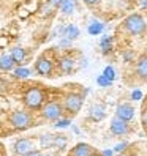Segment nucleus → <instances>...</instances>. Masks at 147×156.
<instances>
[{
	"instance_id": "f257e3e1",
	"label": "nucleus",
	"mask_w": 147,
	"mask_h": 156,
	"mask_svg": "<svg viewBox=\"0 0 147 156\" xmlns=\"http://www.w3.org/2000/svg\"><path fill=\"white\" fill-rule=\"evenodd\" d=\"M123 27H125V30L130 33V35H133V36L145 33V29H147L145 21H144V17L141 14H131V16H128L127 19H125V22H123Z\"/></svg>"
},
{
	"instance_id": "f03ea898",
	"label": "nucleus",
	"mask_w": 147,
	"mask_h": 156,
	"mask_svg": "<svg viewBox=\"0 0 147 156\" xmlns=\"http://www.w3.org/2000/svg\"><path fill=\"white\" fill-rule=\"evenodd\" d=\"M44 103V91L38 87H33L30 90L25 91L24 95V104L32 109V111H36V109H40Z\"/></svg>"
},
{
	"instance_id": "7ed1b4c3",
	"label": "nucleus",
	"mask_w": 147,
	"mask_h": 156,
	"mask_svg": "<svg viewBox=\"0 0 147 156\" xmlns=\"http://www.w3.org/2000/svg\"><path fill=\"white\" fill-rule=\"evenodd\" d=\"M10 123L16 129H27L29 126H32V115L24 111H16L10 115Z\"/></svg>"
},
{
	"instance_id": "20e7f679",
	"label": "nucleus",
	"mask_w": 147,
	"mask_h": 156,
	"mask_svg": "<svg viewBox=\"0 0 147 156\" xmlns=\"http://www.w3.org/2000/svg\"><path fill=\"white\" fill-rule=\"evenodd\" d=\"M82 107V96L79 93H68L63 99V109L71 115H76Z\"/></svg>"
},
{
	"instance_id": "39448f33",
	"label": "nucleus",
	"mask_w": 147,
	"mask_h": 156,
	"mask_svg": "<svg viewBox=\"0 0 147 156\" xmlns=\"http://www.w3.org/2000/svg\"><path fill=\"white\" fill-rule=\"evenodd\" d=\"M43 117L46 118V120H51V122H56L59 120V118L62 117L63 114V106L60 103H57V101H51V103H48L44 107H43Z\"/></svg>"
},
{
	"instance_id": "423d86ee",
	"label": "nucleus",
	"mask_w": 147,
	"mask_h": 156,
	"mask_svg": "<svg viewBox=\"0 0 147 156\" xmlns=\"http://www.w3.org/2000/svg\"><path fill=\"white\" fill-rule=\"evenodd\" d=\"M52 69H54V66H52V62L49 60V58H46V57H40L38 60L35 62V71L38 73V74H41V76H51L52 74Z\"/></svg>"
},
{
	"instance_id": "0eeeda50",
	"label": "nucleus",
	"mask_w": 147,
	"mask_h": 156,
	"mask_svg": "<svg viewBox=\"0 0 147 156\" xmlns=\"http://www.w3.org/2000/svg\"><path fill=\"white\" fill-rule=\"evenodd\" d=\"M116 117L120 118L123 122H130L131 118L134 117V109L131 104H120L116 111Z\"/></svg>"
},
{
	"instance_id": "6e6552de",
	"label": "nucleus",
	"mask_w": 147,
	"mask_h": 156,
	"mask_svg": "<svg viewBox=\"0 0 147 156\" xmlns=\"http://www.w3.org/2000/svg\"><path fill=\"white\" fill-rule=\"evenodd\" d=\"M30 150H32V142L29 139H19L13 145V151L16 156H25Z\"/></svg>"
},
{
	"instance_id": "1a4fd4ad",
	"label": "nucleus",
	"mask_w": 147,
	"mask_h": 156,
	"mask_svg": "<svg viewBox=\"0 0 147 156\" xmlns=\"http://www.w3.org/2000/svg\"><path fill=\"white\" fill-rule=\"evenodd\" d=\"M128 131H130V128H128L127 122L120 120V118H117V117L111 122V133H112V134L125 136V134H128Z\"/></svg>"
},
{
	"instance_id": "9d476101",
	"label": "nucleus",
	"mask_w": 147,
	"mask_h": 156,
	"mask_svg": "<svg viewBox=\"0 0 147 156\" xmlns=\"http://www.w3.org/2000/svg\"><path fill=\"white\" fill-rule=\"evenodd\" d=\"M94 151V147H90L89 144H78L73 148V156H90Z\"/></svg>"
},
{
	"instance_id": "9b49d317",
	"label": "nucleus",
	"mask_w": 147,
	"mask_h": 156,
	"mask_svg": "<svg viewBox=\"0 0 147 156\" xmlns=\"http://www.w3.org/2000/svg\"><path fill=\"white\" fill-rule=\"evenodd\" d=\"M136 74L141 79L147 80V55H142L136 63Z\"/></svg>"
},
{
	"instance_id": "f8f14e48",
	"label": "nucleus",
	"mask_w": 147,
	"mask_h": 156,
	"mask_svg": "<svg viewBox=\"0 0 147 156\" xmlns=\"http://www.w3.org/2000/svg\"><path fill=\"white\" fill-rule=\"evenodd\" d=\"M14 66V62L11 58V55H2L0 57V69H3V71H11Z\"/></svg>"
},
{
	"instance_id": "ddd939ff",
	"label": "nucleus",
	"mask_w": 147,
	"mask_h": 156,
	"mask_svg": "<svg viewBox=\"0 0 147 156\" xmlns=\"http://www.w3.org/2000/svg\"><path fill=\"white\" fill-rule=\"evenodd\" d=\"M11 58H13V62L14 63H22L24 60H25V49H22V48H14L13 51H11Z\"/></svg>"
},
{
	"instance_id": "4468645a",
	"label": "nucleus",
	"mask_w": 147,
	"mask_h": 156,
	"mask_svg": "<svg viewBox=\"0 0 147 156\" xmlns=\"http://www.w3.org/2000/svg\"><path fill=\"white\" fill-rule=\"evenodd\" d=\"M75 6H76V2H75V0H63L59 8L62 10L63 14H71L73 11H75Z\"/></svg>"
},
{
	"instance_id": "2eb2a0df",
	"label": "nucleus",
	"mask_w": 147,
	"mask_h": 156,
	"mask_svg": "<svg viewBox=\"0 0 147 156\" xmlns=\"http://www.w3.org/2000/svg\"><path fill=\"white\" fill-rule=\"evenodd\" d=\"M59 66L63 73H70L73 69V58L70 57H62L60 62H59Z\"/></svg>"
},
{
	"instance_id": "dca6fc26",
	"label": "nucleus",
	"mask_w": 147,
	"mask_h": 156,
	"mask_svg": "<svg viewBox=\"0 0 147 156\" xmlns=\"http://www.w3.org/2000/svg\"><path fill=\"white\" fill-rule=\"evenodd\" d=\"M14 76L19 77V79H25V77L30 76V69H27V68H16L14 69Z\"/></svg>"
},
{
	"instance_id": "f3484780",
	"label": "nucleus",
	"mask_w": 147,
	"mask_h": 156,
	"mask_svg": "<svg viewBox=\"0 0 147 156\" xmlns=\"http://www.w3.org/2000/svg\"><path fill=\"white\" fill-rule=\"evenodd\" d=\"M101 30H103V25L100 22H94L89 27V33L90 35H98V33H101Z\"/></svg>"
},
{
	"instance_id": "a211bd4d",
	"label": "nucleus",
	"mask_w": 147,
	"mask_h": 156,
	"mask_svg": "<svg viewBox=\"0 0 147 156\" xmlns=\"http://www.w3.org/2000/svg\"><path fill=\"white\" fill-rule=\"evenodd\" d=\"M67 36L71 40V38H78L79 36V30H78V27L75 25H70L68 29H67Z\"/></svg>"
},
{
	"instance_id": "6ab92c4d",
	"label": "nucleus",
	"mask_w": 147,
	"mask_h": 156,
	"mask_svg": "<svg viewBox=\"0 0 147 156\" xmlns=\"http://www.w3.org/2000/svg\"><path fill=\"white\" fill-rule=\"evenodd\" d=\"M103 117H105V114H103L101 107H94V109H92V118H95V120H101Z\"/></svg>"
},
{
	"instance_id": "aec40b11",
	"label": "nucleus",
	"mask_w": 147,
	"mask_h": 156,
	"mask_svg": "<svg viewBox=\"0 0 147 156\" xmlns=\"http://www.w3.org/2000/svg\"><path fill=\"white\" fill-rule=\"evenodd\" d=\"M111 82H112V80H109L106 76H100V77H98V84L101 85V87H108V85H111Z\"/></svg>"
},
{
	"instance_id": "412c9836",
	"label": "nucleus",
	"mask_w": 147,
	"mask_h": 156,
	"mask_svg": "<svg viewBox=\"0 0 147 156\" xmlns=\"http://www.w3.org/2000/svg\"><path fill=\"white\" fill-rule=\"evenodd\" d=\"M103 76H106L109 80H112V79H114V69H112L111 66H106V68H105V73H103Z\"/></svg>"
},
{
	"instance_id": "4be33fe9",
	"label": "nucleus",
	"mask_w": 147,
	"mask_h": 156,
	"mask_svg": "<svg viewBox=\"0 0 147 156\" xmlns=\"http://www.w3.org/2000/svg\"><path fill=\"white\" fill-rule=\"evenodd\" d=\"M101 46H103V51L108 52L109 49H111V38H105V40L101 41Z\"/></svg>"
},
{
	"instance_id": "5701e85b",
	"label": "nucleus",
	"mask_w": 147,
	"mask_h": 156,
	"mask_svg": "<svg viewBox=\"0 0 147 156\" xmlns=\"http://www.w3.org/2000/svg\"><path fill=\"white\" fill-rule=\"evenodd\" d=\"M68 125H70V120H60V118H59L56 126H59V128H65V126H68Z\"/></svg>"
},
{
	"instance_id": "b1692460",
	"label": "nucleus",
	"mask_w": 147,
	"mask_h": 156,
	"mask_svg": "<svg viewBox=\"0 0 147 156\" xmlns=\"http://www.w3.org/2000/svg\"><path fill=\"white\" fill-rule=\"evenodd\" d=\"M62 2H63V0H49V5L54 6V8H59Z\"/></svg>"
},
{
	"instance_id": "393cba45",
	"label": "nucleus",
	"mask_w": 147,
	"mask_h": 156,
	"mask_svg": "<svg viewBox=\"0 0 147 156\" xmlns=\"http://www.w3.org/2000/svg\"><path fill=\"white\" fill-rule=\"evenodd\" d=\"M25 156H43V153H41V151H38V150H30Z\"/></svg>"
},
{
	"instance_id": "a878e982",
	"label": "nucleus",
	"mask_w": 147,
	"mask_h": 156,
	"mask_svg": "<svg viewBox=\"0 0 147 156\" xmlns=\"http://www.w3.org/2000/svg\"><path fill=\"white\" fill-rule=\"evenodd\" d=\"M84 3H86V5H89V6H94V5L100 3V0H84Z\"/></svg>"
},
{
	"instance_id": "bb28decb",
	"label": "nucleus",
	"mask_w": 147,
	"mask_h": 156,
	"mask_svg": "<svg viewBox=\"0 0 147 156\" xmlns=\"http://www.w3.org/2000/svg\"><path fill=\"white\" fill-rule=\"evenodd\" d=\"M90 156H103V154H100V153H97V151H94V153H92Z\"/></svg>"
},
{
	"instance_id": "cd10ccee",
	"label": "nucleus",
	"mask_w": 147,
	"mask_h": 156,
	"mask_svg": "<svg viewBox=\"0 0 147 156\" xmlns=\"http://www.w3.org/2000/svg\"><path fill=\"white\" fill-rule=\"evenodd\" d=\"M105 156H111V151H105Z\"/></svg>"
}]
</instances>
